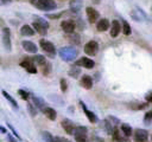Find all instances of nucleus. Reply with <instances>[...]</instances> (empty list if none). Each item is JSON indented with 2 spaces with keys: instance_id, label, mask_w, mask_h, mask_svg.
<instances>
[{
  "instance_id": "obj_1",
  "label": "nucleus",
  "mask_w": 152,
  "mask_h": 142,
  "mask_svg": "<svg viewBox=\"0 0 152 142\" xmlns=\"http://www.w3.org/2000/svg\"><path fill=\"white\" fill-rule=\"evenodd\" d=\"M33 28L40 34V36H45L48 33V28H49V22L42 18V17H34V20L32 22Z\"/></svg>"
},
{
  "instance_id": "obj_2",
  "label": "nucleus",
  "mask_w": 152,
  "mask_h": 142,
  "mask_svg": "<svg viewBox=\"0 0 152 142\" xmlns=\"http://www.w3.org/2000/svg\"><path fill=\"white\" fill-rule=\"evenodd\" d=\"M59 57L62 58V60L64 62H71L76 58L77 56V50L72 46H65V47H62L58 52Z\"/></svg>"
},
{
  "instance_id": "obj_3",
  "label": "nucleus",
  "mask_w": 152,
  "mask_h": 142,
  "mask_svg": "<svg viewBox=\"0 0 152 142\" xmlns=\"http://www.w3.org/2000/svg\"><path fill=\"white\" fill-rule=\"evenodd\" d=\"M74 137L76 142H89L88 140V129L84 125H77L74 133Z\"/></svg>"
},
{
  "instance_id": "obj_4",
  "label": "nucleus",
  "mask_w": 152,
  "mask_h": 142,
  "mask_svg": "<svg viewBox=\"0 0 152 142\" xmlns=\"http://www.w3.org/2000/svg\"><path fill=\"white\" fill-rule=\"evenodd\" d=\"M39 46H40V49H42L50 58H53V57L56 56V47H55V45H53L51 41H49V40H46V39H40Z\"/></svg>"
},
{
  "instance_id": "obj_5",
  "label": "nucleus",
  "mask_w": 152,
  "mask_h": 142,
  "mask_svg": "<svg viewBox=\"0 0 152 142\" xmlns=\"http://www.w3.org/2000/svg\"><path fill=\"white\" fill-rule=\"evenodd\" d=\"M34 5L40 11H52V9H56L57 7L53 0H37Z\"/></svg>"
},
{
  "instance_id": "obj_6",
  "label": "nucleus",
  "mask_w": 152,
  "mask_h": 142,
  "mask_svg": "<svg viewBox=\"0 0 152 142\" xmlns=\"http://www.w3.org/2000/svg\"><path fill=\"white\" fill-rule=\"evenodd\" d=\"M20 66L23 69H25L27 72L30 73H37V67H36V63L33 62L32 57H25L21 62H20Z\"/></svg>"
},
{
  "instance_id": "obj_7",
  "label": "nucleus",
  "mask_w": 152,
  "mask_h": 142,
  "mask_svg": "<svg viewBox=\"0 0 152 142\" xmlns=\"http://www.w3.org/2000/svg\"><path fill=\"white\" fill-rule=\"evenodd\" d=\"M1 36H2V45H4L5 50L11 51L12 43H11V31H10V28L4 27L2 28V32H1Z\"/></svg>"
},
{
  "instance_id": "obj_8",
  "label": "nucleus",
  "mask_w": 152,
  "mask_h": 142,
  "mask_svg": "<svg viewBox=\"0 0 152 142\" xmlns=\"http://www.w3.org/2000/svg\"><path fill=\"white\" fill-rule=\"evenodd\" d=\"M83 50H84V53L86 54H88V56H95L97 53V51H99V44L95 40H89L84 45Z\"/></svg>"
},
{
  "instance_id": "obj_9",
  "label": "nucleus",
  "mask_w": 152,
  "mask_h": 142,
  "mask_svg": "<svg viewBox=\"0 0 152 142\" xmlns=\"http://www.w3.org/2000/svg\"><path fill=\"white\" fill-rule=\"evenodd\" d=\"M61 125H62V128L64 129V131H65L68 135H74L75 129H76V125H75V123H74L71 120H69V118H63L62 122H61Z\"/></svg>"
},
{
  "instance_id": "obj_10",
  "label": "nucleus",
  "mask_w": 152,
  "mask_h": 142,
  "mask_svg": "<svg viewBox=\"0 0 152 142\" xmlns=\"http://www.w3.org/2000/svg\"><path fill=\"white\" fill-rule=\"evenodd\" d=\"M148 131L145 129H135L133 133V140L135 142H147Z\"/></svg>"
},
{
  "instance_id": "obj_11",
  "label": "nucleus",
  "mask_w": 152,
  "mask_h": 142,
  "mask_svg": "<svg viewBox=\"0 0 152 142\" xmlns=\"http://www.w3.org/2000/svg\"><path fill=\"white\" fill-rule=\"evenodd\" d=\"M61 27H62V30H63L65 33L71 34V33H74V31H75L76 24H75L74 20L68 19V20H63V21L61 22Z\"/></svg>"
},
{
  "instance_id": "obj_12",
  "label": "nucleus",
  "mask_w": 152,
  "mask_h": 142,
  "mask_svg": "<svg viewBox=\"0 0 152 142\" xmlns=\"http://www.w3.org/2000/svg\"><path fill=\"white\" fill-rule=\"evenodd\" d=\"M75 65L83 66V67H86V69H93L94 65H95V63H94L93 59H90V58H88V57H82V58H80L78 60L75 62Z\"/></svg>"
},
{
  "instance_id": "obj_13",
  "label": "nucleus",
  "mask_w": 152,
  "mask_h": 142,
  "mask_svg": "<svg viewBox=\"0 0 152 142\" xmlns=\"http://www.w3.org/2000/svg\"><path fill=\"white\" fill-rule=\"evenodd\" d=\"M86 13H87L88 21H89L90 24H94V22L99 19V17H100L99 12H97L95 8H93V7H87V8H86Z\"/></svg>"
},
{
  "instance_id": "obj_14",
  "label": "nucleus",
  "mask_w": 152,
  "mask_h": 142,
  "mask_svg": "<svg viewBox=\"0 0 152 142\" xmlns=\"http://www.w3.org/2000/svg\"><path fill=\"white\" fill-rule=\"evenodd\" d=\"M80 104H81V106H82V109H83V112H84L86 116L88 117L89 122H90V123H96V122H97V117H96V115H95L91 110H89V109L87 108V105H86L82 101H80Z\"/></svg>"
},
{
  "instance_id": "obj_15",
  "label": "nucleus",
  "mask_w": 152,
  "mask_h": 142,
  "mask_svg": "<svg viewBox=\"0 0 152 142\" xmlns=\"http://www.w3.org/2000/svg\"><path fill=\"white\" fill-rule=\"evenodd\" d=\"M112 140H113V142H129L128 137L125 136L124 134L121 135V131L118 128H114V131L112 134Z\"/></svg>"
},
{
  "instance_id": "obj_16",
  "label": "nucleus",
  "mask_w": 152,
  "mask_h": 142,
  "mask_svg": "<svg viewBox=\"0 0 152 142\" xmlns=\"http://www.w3.org/2000/svg\"><path fill=\"white\" fill-rule=\"evenodd\" d=\"M31 99H32V103L34 104V106H36L38 110L44 111V109L46 108V103H45V101H44L42 97H38V96L32 95V96H31Z\"/></svg>"
},
{
  "instance_id": "obj_17",
  "label": "nucleus",
  "mask_w": 152,
  "mask_h": 142,
  "mask_svg": "<svg viewBox=\"0 0 152 142\" xmlns=\"http://www.w3.org/2000/svg\"><path fill=\"white\" fill-rule=\"evenodd\" d=\"M21 46L28 53H37V50H38L37 49V45L34 43L30 41V40H23L21 41Z\"/></svg>"
},
{
  "instance_id": "obj_18",
  "label": "nucleus",
  "mask_w": 152,
  "mask_h": 142,
  "mask_svg": "<svg viewBox=\"0 0 152 142\" xmlns=\"http://www.w3.org/2000/svg\"><path fill=\"white\" fill-rule=\"evenodd\" d=\"M81 86L87 89V90H90L93 88V78L89 76V75H83L81 77V82H80Z\"/></svg>"
},
{
  "instance_id": "obj_19",
  "label": "nucleus",
  "mask_w": 152,
  "mask_h": 142,
  "mask_svg": "<svg viewBox=\"0 0 152 142\" xmlns=\"http://www.w3.org/2000/svg\"><path fill=\"white\" fill-rule=\"evenodd\" d=\"M131 17H132V19L135 20V21H144V20H146V14H145L141 9H139V8L133 9V11L131 12Z\"/></svg>"
},
{
  "instance_id": "obj_20",
  "label": "nucleus",
  "mask_w": 152,
  "mask_h": 142,
  "mask_svg": "<svg viewBox=\"0 0 152 142\" xmlns=\"http://www.w3.org/2000/svg\"><path fill=\"white\" fill-rule=\"evenodd\" d=\"M120 31H121V25H120V22H119L118 20H113L112 24H110V37H112V38L118 37L119 33H120Z\"/></svg>"
},
{
  "instance_id": "obj_21",
  "label": "nucleus",
  "mask_w": 152,
  "mask_h": 142,
  "mask_svg": "<svg viewBox=\"0 0 152 142\" xmlns=\"http://www.w3.org/2000/svg\"><path fill=\"white\" fill-rule=\"evenodd\" d=\"M109 27H110V22H109V20L106 19V18L100 19V20L97 21V24H96V28H97L99 32H104V31H107Z\"/></svg>"
},
{
  "instance_id": "obj_22",
  "label": "nucleus",
  "mask_w": 152,
  "mask_h": 142,
  "mask_svg": "<svg viewBox=\"0 0 152 142\" xmlns=\"http://www.w3.org/2000/svg\"><path fill=\"white\" fill-rule=\"evenodd\" d=\"M84 0H71L70 1V11L72 13H78L83 6Z\"/></svg>"
},
{
  "instance_id": "obj_23",
  "label": "nucleus",
  "mask_w": 152,
  "mask_h": 142,
  "mask_svg": "<svg viewBox=\"0 0 152 142\" xmlns=\"http://www.w3.org/2000/svg\"><path fill=\"white\" fill-rule=\"evenodd\" d=\"M20 34L24 37H31L34 34V28H32L30 25H23L20 27Z\"/></svg>"
},
{
  "instance_id": "obj_24",
  "label": "nucleus",
  "mask_w": 152,
  "mask_h": 142,
  "mask_svg": "<svg viewBox=\"0 0 152 142\" xmlns=\"http://www.w3.org/2000/svg\"><path fill=\"white\" fill-rule=\"evenodd\" d=\"M43 114H44L49 120H51V121H55V120H56V117H57L56 110H55L53 108H50V106H46V108L44 109Z\"/></svg>"
},
{
  "instance_id": "obj_25",
  "label": "nucleus",
  "mask_w": 152,
  "mask_h": 142,
  "mask_svg": "<svg viewBox=\"0 0 152 142\" xmlns=\"http://www.w3.org/2000/svg\"><path fill=\"white\" fill-rule=\"evenodd\" d=\"M129 109L132 110H142L148 106V103H141V102H133V103H129L127 105Z\"/></svg>"
},
{
  "instance_id": "obj_26",
  "label": "nucleus",
  "mask_w": 152,
  "mask_h": 142,
  "mask_svg": "<svg viewBox=\"0 0 152 142\" xmlns=\"http://www.w3.org/2000/svg\"><path fill=\"white\" fill-rule=\"evenodd\" d=\"M120 130H121L122 134H124L125 136H127V137L132 136V134L134 133V131L132 130V127H131L129 124H127V123H121V125H120Z\"/></svg>"
},
{
  "instance_id": "obj_27",
  "label": "nucleus",
  "mask_w": 152,
  "mask_h": 142,
  "mask_svg": "<svg viewBox=\"0 0 152 142\" xmlns=\"http://www.w3.org/2000/svg\"><path fill=\"white\" fill-rule=\"evenodd\" d=\"M69 76L70 77H72V78H77L80 75H81V69H80V66L78 65H72L71 67H70V70H69Z\"/></svg>"
},
{
  "instance_id": "obj_28",
  "label": "nucleus",
  "mask_w": 152,
  "mask_h": 142,
  "mask_svg": "<svg viewBox=\"0 0 152 142\" xmlns=\"http://www.w3.org/2000/svg\"><path fill=\"white\" fill-rule=\"evenodd\" d=\"M32 59H33V62L37 64V65H39V66H43V65H45L48 62H46V58L44 57V56H42V54H36V56H33L32 57Z\"/></svg>"
},
{
  "instance_id": "obj_29",
  "label": "nucleus",
  "mask_w": 152,
  "mask_h": 142,
  "mask_svg": "<svg viewBox=\"0 0 152 142\" xmlns=\"http://www.w3.org/2000/svg\"><path fill=\"white\" fill-rule=\"evenodd\" d=\"M2 95L5 96V98L11 103V105L14 108V109H18V104H17V102H15V99L11 96V95H8V92H6L5 90H2Z\"/></svg>"
},
{
  "instance_id": "obj_30",
  "label": "nucleus",
  "mask_w": 152,
  "mask_h": 142,
  "mask_svg": "<svg viewBox=\"0 0 152 142\" xmlns=\"http://www.w3.org/2000/svg\"><path fill=\"white\" fill-rule=\"evenodd\" d=\"M103 128H104V130H106L107 134H113V131H114L113 123L109 122L108 120H104V121H103Z\"/></svg>"
},
{
  "instance_id": "obj_31",
  "label": "nucleus",
  "mask_w": 152,
  "mask_h": 142,
  "mask_svg": "<svg viewBox=\"0 0 152 142\" xmlns=\"http://www.w3.org/2000/svg\"><path fill=\"white\" fill-rule=\"evenodd\" d=\"M40 135H42L44 142H53V140H55V137H53L49 131H42Z\"/></svg>"
},
{
  "instance_id": "obj_32",
  "label": "nucleus",
  "mask_w": 152,
  "mask_h": 142,
  "mask_svg": "<svg viewBox=\"0 0 152 142\" xmlns=\"http://www.w3.org/2000/svg\"><path fill=\"white\" fill-rule=\"evenodd\" d=\"M122 32H124L125 36H129V34H131V26H129V24H128L126 20H124V19H122Z\"/></svg>"
},
{
  "instance_id": "obj_33",
  "label": "nucleus",
  "mask_w": 152,
  "mask_h": 142,
  "mask_svg": "<svg viewBox=\"0 0 152 142\" xmlns=\"http://www.w3.org/2000/svg\"><path fill=\"white\" fill-rule=\"evenodd\" d=\"M144 123L146 125H151L152 124V111H147L145 112V116H144Z\"/></svg>"
},
{
  "instance_id": "obj_34",
  "label": "nucleus",
  "mask_w": 152,
  "mask_h": 142,
  "mask_svg": "<svg viewBox=\"0 0 152 142\" xmlns=\"http://www.w3.org/2000/svg\"><path fill=\"white\" fill-rule=\"evenodd\" d=\"M18 95L20 96V98L21 99H24V101H28L30 99V93L27 92V91H25V90H23V89H19L18 90Z\"/></svg>"
},
{
  "instance_id": "obj_35",
  "label": "nucleus",
  "mask_w": 152,
  "mask_h": 142,
  "mask_svg": "<svg viewBox=\"0 0 152 142\" xmlns=\"http://www.w3.org/2000/svg\"><path fill=\"white\" fill-rule=\"evenodd\" d=\"M69 40H70V43L71 44H75V45H78L80 44V36L78 34H74V33H71L70 36H69Z\"/></svg>"
},
{
  "instance_id": "obj_36",
  "label": "nucleus",
  "mask_w": 152,
  "mask_h": 142,
  "mask_svg": "<svg viewBox=\"0 0 152 142\" xmlns=\"http://www.w3.org/2000/svg\"><path fill=\"white\" fill-rule=\"evenodd\" d=\"M42 71H43V75H44V76H48V75L51 72V64L48 62L45 65L42 66Z\"/></svg>"
},
{
  "instance_id": "obj_37",
  "label": "nucleus",
  "mask_w": 152,
  "mask_h": 142,
  "mask_svg": "<svg viewBox=\"0 0 152 142\" xmlns=\"http://www.w3.org/2000/svg\"><path fill=\"white\" fill-rule=\"evenodd\" d=\"M27 110L30 111V115L33 117V116H36V114H37V108L34 106V104H32V103H27Z\"/></svg>"
},
{
  "instance_id": "obj_38",
  "label": "nucleus",
  "mask_w": 152,
  "mask_h": 142,
  "mask_svg": "<svg viewBox=\"0 0 152 142\" xmlns=\"http://www.w3.org/2000/svg\"><path fill=\"white\" fill-rule=\"evenodd\" d=\"M59 83H61V90H62V92H65L68 90V83H66V80L64 78H62L59 80Z\"/></svg>"
},
{
  "instance_id": "obj_39",
  "label": "nucleus",
  "mask_w": 152,
  "mask_h": 142,
  "mask_svg": "<svg viewBox=\"0 0 152 142\" xmlns=\"http://www.w3.org/2000/svg\"><path fill=\"white\" fill-rule=\"evenodd\" d=\"M63 14H64V12H61V13H56V14H46V17H48L49 19H58V18H61Z\"/></svg>"
},
{
  "instance_id": "obj_40",
  "label": "nucleus",
  "mask_w": 152,
  "mask_h": 142,
  "mask_svg": "<svg viewBox=\"0 0 152 142\" xmlns=\"http://www.w3.org/2000/svg\"><path fill=\"white\" fill-rule=\"evenodd\" d=\"M53 142H71V141L68 140V138H65V137H62V136H56L55 140H53Z\"/></svg>"
},
{
  "instance_id": "obj_41",
  "label": "nucleus",
  "mask_w": 152,
  "mask_h": 142,
  "mask_svg": "<svg viewBox=\"0 0 152 142\" xmlns=\"http://www.w3.org/2000/svg\"><path fill=\"white\" fill-rule=\"evenodd\" d=\"M108 120H109V121H112V123H113L114 125H116V124L120 122V121H119L116 117H114V116H109V117H108Z\"/></svg>"
},
{
  "instance_id": "obj_42",
  "label": "nucleus",
  "mask_w": 152,
  "mask_h": 142,
  "mask_svg": "<svg viewBox=\"0 0 152 142\" xmlns=\"http://www.w3.org/2000/svg\"><path fill=\"white\" fill-rule=\"evenodd\" d=\"M145 99H146V102H148V103H152V91L145 95Z\"/></svg>"
},
{
  "instance_id": "obj_43",
  "label": "nucleus",
  "mask_w": 152,
  "mask_h": 142,
  "mask_svg": "<svg viewBox=\"0 0 152 142\" xmlns=\"http://www.w3.org/2000/svg\"><path fill=\"white\" fill-rule=\"evenodd\" d=\"M8 128H10V129H11V130L13 131V134H14V135H15V136H17V137H18V138L20 140V136H19V134H18V133H17V131L14 130V128H13V127H12L11 124H8Z\"/></svg>"
},
{
  "instance_id": "obj_44",
  "label": "nucleus",
  "mask_w": 152,
  "mask_h": 142,
  "mask_svg": "<svg viewBox=\"0 0 152 142\" xmlns=\"http://www.w3.org/2000/svg\"><path fill=\"white\" fill-rule=\"evenodd\" d=\"M12 0H1V5H6V4H10Z\"/></svg>"
},
{
  "instance_id": "obj_45",
  "label": "nucleus",
  "mask_w": 152,
  "mask_h": 142,
  "mask_svg": "<svg viewBox=\"0 0 152 142\" xmlns=\"http://www.w3.org/2000/svg\"><path fill=\"white\" fill-rule=\"evenodd\" d=\"M0 130H1V133H2V134H6V133H7V130H6V128H5V127H0Z\"/></svg>"
},
{
  "instance_id": "obj_46",
  "label": "nucleus",
  "mask_w": 152,
  "mask_h": 142,
  "mask_svg": "<svg viewBox=\"0 0 152 142\" xmlns=\"http://www.w3.org/2000/svg\"><path fill=\"white\" fill-rule=\"evenodd\" d=\"M8 142H17V141H15L11 135H8Z\"/></svg>"
},
{
  "instance_id": "obj_47",
  "label": "nucleus",
  "mask_w": 152,
  "mask_h": 142,
  "mask_svg": "<svg viewBox=\"0 0 152 142\" xmlns=\"http://www.w3.org/2000/svg\"><path fill=\"white\" fill-rule=\"evenodd\" d=\"M100 1L101 0H93V2H95V4H100Z\"/></svg>"
},
{
  "instance_id": "obj_48",
  "label": "nucleus",
  "mask_w": 152,
  "mask_h": 142,
  "mask_svg": "<svg viewBox=\"0 0 152 142\" xmlns=\"http://www.w3.org/2000/svg\"><path fill=\"white\" fill-rule=\"evenodd\" d=\"M28 1H30V2H32V4H36V1H37V0H28Z\"/></svg>"
},
{
  "instance_id": "obj_49",
  "label": "nucleus",
  "mask_w": 152,
  "mask_h": 142,
  "mask_svg": "<svg viewBox=\"0 0 152 142\" xmlns=\"http://www.w3.org/2000/svg\"><path fill=\"white\" fill-rule=\"evenodd\" d=\"M151 142H152V134H151Z\"/></svg>"
}]
</instances>
